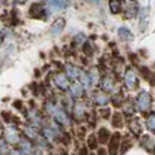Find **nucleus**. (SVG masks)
Instances as JSON below:
<instances>
[{"instance_id":"4","label":"nucleus","mask_w":155,"mask_h":155,"mask_svg":"<svg viewBox=\"0 0 155 155\" xmlns=\"http://www.w3.org/2000/svg\"><path fill=\"white\" fill-rule=\"evenodd\" d=\"M80 155H87V148H86V147L81 148V150H80Z\"/></svg>"},{"instance_id":"3","label":"nucleus","mask_w":155,"mask_h":155,"mask_svg":"<svg viewBox=\"0 0 155 155\" xmlns=\"http://www.w3.org/2000/svg\"><path fill=\"white\" fill-rule=\"evenodd\" d=\"M87 143H88V147H90L91 149H94V148L97 147V139H96L94 134H91V136L88 137V139H87Z\"/></svg>"},{"instance_id":"6","label":"nucleus","mask_w":155,"mask_h":155,"mask_svg":"<svg viewBox=\"0 0 155 155\" xmlns=\"http://www.w3.org/2000/svg\"><path fill=\"white\" fill-rule=\"evenodd\" d=\"M51 155H52V154H51Z\"/></svg>"},{"instance_id":"5","label":"nucleus","mask_w":155,"mask_h":155,"mask_svg":"<svg viewBox=\"0 0 155 155\" xmlns=\"http://www.w3.org/2000/svg\"><path fill=\"white\" fill-rule=\"evenodd\" d=\"M98 154H99V155H104V149H99V150H98Z\"/></svg>"},{"instance_id":"2","label":"nucleus","mask_w":155,"mask_h":155,"mask_svg":"<svg viewBox=\"0 0 155 155\" xmlns=\"http://www.w3.org/2000/svg\"><path fill=\"white\" fill-rule=\"evenodd\" d=\"M108 138H109V131L107 128H101L98 131V139H99V142L102 144H105Z\"/></svg>"},{"instance_id":"1","label":"nucleus","mask_w":155,"mask_h":155,"mask_svg":"<svg viewBox=\"0 0 155 155\" xmlns=\"http://www.w3.org/2000/svg\"><path fill=\"white\" fill-rule=\"evenodd\" d=\"M119 143H120V133L115 132L111 136L110 143H109V154L110 155H116L117 149H119Z\"/></svg>"}]
</instances>
